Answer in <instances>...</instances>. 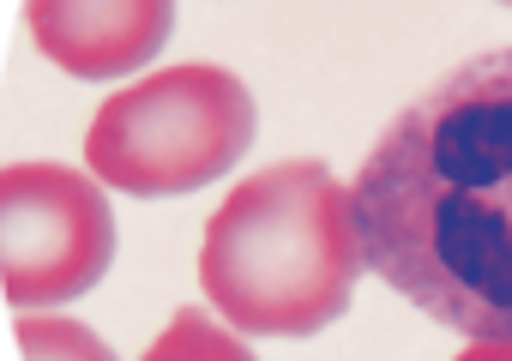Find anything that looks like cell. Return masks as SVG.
Returning a JSON list of instances; mask_svg holds the SVG:
<instances>
[{
    "label": "cell",
    "instance_id": "3",
    "mask_svg": "<svg viewBox=\"0 0 512 361\" xmlns=\"http://www.w3.org/2000/svg\"><path fill=\"white\" fill-rule=\"evenodd\" d=\"M253 127V91L229 67L187 61L115 91L85 133V163L103 187L133 199L199 193L241 163Z\"/></svg>",
    "mask_w": 512,
    "mask_h": 361
},
{
    "label": "cell",
    "instance_id": "8",
    "mask_svg": "<svg viewBox=\"0 0 512 361\" xmlns=\"http://www.w3.org/2000/svg\"><path fill=\"white\" fill-rule=\"evenodd\" d=\"M452 361H512V343H464Z\"/></svg>",
    "mask_w": 512,
    "mask_h": 361
},
{
    "label": "cell",
    "instance_id": "4",
    "mask_svg": "<svg viewBox=\"0 0 512 361\" xmlns=\"http://www.w3.org/2000/svg\"><path fill=\"white\" fill-rule=\"evenodd\" d=\"M115 259V211L97 175L67 163L0 169V295L19 313L85 295Z\"/></svg>",
    "mask_w": 512,
    "mask_h": 361
},
{
    "label": "cell",
    "instance_id": "5",
    "mask_svg": "<svg viewBox=\"0 0 512 361\" xmlns=\"http://www.w3.org/2000/svg\"><path fill=\"white\" fill-rule=\"evenodd\" d=\"M37 49L73 79H127L175 31V0H25Z\"/></svg>",
    "mask_w": 512,
    "mask_h": 361
},
{
    "label": "cell",
    "instance_id": "6",
    "mask_svg": "<svg viewBox=\"0 0 512 361\" xmlns=\"http://www.w3.org/2000/svg\"><path fill=\"white\" fill-rule=\"evenodd\" d=\"M139 361H253V349L223 319H211L205 307H181Z\"/></svg>",
    "mask_w": 512,
    "mask_h": 361
},
{
    "label": "cell",
    "instance_id": "1",
    "mask_svg": "<svg viewBox=\"0 0 512 361\" xmlns=\"http://www.w3.org/2000/svg\"><path fill=\"white\" fill-rule=\"evenodd\" d=\"M362 265L470 343H512V49L428 85L350 181Z\"/></svg>",
    "mask_w": 512,
    "mask_h": 361
},
{
    "label": "cell",
    "instance_id": "9",
    "mask_svg": "<svg viewBox=\"0 0 512 361\" xmlns=\"http://www.w3.org/2000/svg\"><path fill=\"white\" fill-rule=\"evenodd\" d=\"M506 7H512V0H506Z\"/></svg>",
    "mask_w": 512,
    "mask_h": 361
},
{
    "label": "cell",
    "instance_id": "2",
    "mask_svg": "<svg viewBox=\"0 0 512 361\" xmlns=\"http://www.w3.org/2000/svg\"><path fill=\"white\" fill-rule=\"evenodd\" d=\"M362 277L350 187L326 163H278L241 181L205 223L199 283L229 331L314 337Z\"/></svg>",
    "mask_w": 512,
    "mask_h": 361
},
{
    "label": "cell",
    "instance_id": "7",
    "mask_svg": "<svg viewBox=\"0 0 512 361\" xmlns=\"http://www.w3.org/2000/svg\"><path fill=\"white\" fill-rule=\"evenodd\" d=\"M13 337H19V355H25V361H115V349H109L91 325H79V319L19 313Z\"/></svg>",
    "mask_w": 512,
    "mask_h": 361
}]
</instances>
